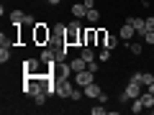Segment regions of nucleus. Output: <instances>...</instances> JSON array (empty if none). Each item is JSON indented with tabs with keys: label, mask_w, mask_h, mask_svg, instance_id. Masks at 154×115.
Listing matches in <instances>:
<instances>
[{
	"label": "nucleus",
	"mask_w": 154,
	"mask_h": 115,
	"mask_svg": "<svg viewBox=\"0 0 154 115\" xmlns=\"http://www.w3.org/2000/svg\"><path fill=\"white\" fill-rule=\"evenodd\" d=\"M23 26H26V28H33V26H36V18L26 13V21H23Z\"/></svg>",
	"instance_id": "nucleus-24"
},
{
	"label": "nucleus",
	"mask_w": 154,
	"mask_h": 115,
	"mask_svg": "<svg viewBox=\"0 0 154 115\" xmlns=\"http://www.w3.org/2000/svg\"><path fill=\"white\" fill-rule=\"evenodd\" d=\"M8 59H11V46H3V49H0V61L5 64Z\"/></svg>",
	"instance_id": "nucleus-20"
},
{
	"label": "nucleus",
	"mask_w": 154,
	"mask_h": 115,
	"mask_svg": "<svg viewBox=\"0 0 154 115\" xmlns=\"http://www.w3.org/2000/svg\"><path fill=\"white\" fill-rule=\"evenodd\" d=\"M139 100H141V105H144V110H152L154 108V95L152 92H149V90H146V92H141V95H139Z\"/></svg>",
	"instance_id": "nucleus-10"
},
{
	"label": "nucleus",
	"mask_w": 154,
	"mask_h": 115,
	"mask_svg": "<svg viewBox=\"0 0 154 115\" xmlns=\"http://www.w3.org/2000/svg\"><path fill=\"white\" fill-rule=\"evenodd\" d=\"M95 44H98V28L90 26L85 28V46H95Z\"/></svg>",
	"instance_id": "nucleus-6"
},
{
	"label": "nucleus",
	"mask_w": 154,
	"mask_h": 115,
	"mask_svg": "<svg viewBox=\"0 0 154 115\" xmlns=\"http://www.w3.org/2000/svg\"><path fill=\"white\" fill-rule=\"evenodd\" d=\"M82 95H85V90H75V92H72V97H69V100H80V97H82Z\"/></svg>",
	"instance_id": "nucleus-29"
},
{
	"label": "nucleus",
	"mask_w": 154,
	"mask_h": 115,
	"mask_svg": "<svg viewBox=\"0 0 154 115\" xmlns=\"http://www.w3.org/2000/svg\"><path fill=\"white\" fill-rule=\"evenodd\" d=\"M8 18H11V26L18 28V26H23V21H26V13H23V10H11Z\"/></svg>",
	"instance_id": "nucleus-7"
},
{
	"label": "nucleus",
	"mask_w": 154,
	"mask_h": 115,
	"mask_svg": "<svg viewBox=\"0 0 154 115\" xmlns=\"http://www.w3.org/2000/svg\"><path fill=\"white\" fill-rule=\"evenodd\" d=\"M88 69H90V72H98V69H100V61H98V59H95V61H90V64H88Z\"/></svg>",
	"instance_id": "nucleus-27"
},
{
	"label": "nucleus",
	"mask_w": 154,
	"mask_h": 115,
	"mask_svg": "<svg viewBox=\"0 0 154 115\" xmlns=\"http://www.w3.org/2000/svg\"><path fill=\"white\" fill-rule=\"evenodd\" d=\"M108 59H110V49H103L98 54V61H108Z\"/></svg>",
	"instance_id": "nucleus-25"
},
{
	"label": "nucleus",
	"mask_w": 154,
	"mask_h": 115,
	"mask_svg": "<svg viewBox=\"0 0 154 115\" xmlns=\"http://www.w3.org/2000/svg\"><path fill=\"white\" fill-rule=\"evenodd\" d=\"M93 82H95V72H90V69H82V72L75 74V84L77 87H88V84H93Z\"/></svg>",
	"instance_id": "nucleus-3"
},
{
	"label": "nucleus",
	"mask_w": 154,
	"mask_h": 115,
	"mask_svg": "<svg viewBox=\"0 0 154 115\" xmlns=\"http://www.w3.org/2000/svg\"><path fill=\"white\" fill-rule=\"evenodd\" d=\"M141 46H144V44H139V41H131V44H128V49H131V54H134V56H139V54H141Z\"/></svg>",
	"instance_id": "nucleus-18"
},
{
	"label": "nucleus",
	"mask_w": 154,
	"mask_h": 115,
	"mask_svg": "<svg viewBox=\"0 0 154 115\" xmlns=\"http://www.w3.org/2000/svg\"><path fill=\"white\" fill-rule=\"evenodd\" d=\"M118 36H121L123 41H131V38L136 36V31H134V26H131V23L126 21V26H121V33H118Z\"/></svg>",
	"instance_id": "nucleus-9"
},
{
	"label": "nucleus",
	"mask_w": 154,
	"mask_h": 115,
	"mask_svg": "<svg viewBox=\"0 0 154 115\" xmlns=\"http://www.w3.org/2000/svg\"><path fill=\"white\" fill-rule=\"evenodd\" d=\"M93 115H105V108H103V102H100L98 108H93Z\"/></svg>",
	"instance_id": "nucleus-28"
},
{
	"label": "nucleus",
	"mask_w": 154,
	"mask_h": 115,
	"mask_svg": "<svg viewBox=\"0 0 154 115\" xmlns=\"http://www.w3.org/2000/svg\"><path fill=\"white\" fill-rule=\"evenodd\" d=\"M88 10H90V8L85 5V3H80V5H72V16H75V18H85V16H88Z\"/></svg>",
	"instance_id": "nucleus-12"
},
{
	"label": "nucleus",
	"mask_w": 154,
	"mask_h": 115,
	"mask_svg": "<svg viewBox=\"0 0 154 115\" xmlns=\"http://www.w3.org/2000/svg\"><path fill=\"white\" fill-rule=\"evenodd\" d=\"M46 3H49V5H59L62 0H46Z\"/></svg>",
	"instance_id": "nucleus-33"
},
{
	"label": "nucleus",
	"mask_w": 154,
	"mask_h": 115,
	"mask_svg": "<svg viewBox=\"0 0 154 115\" xmlns=\"http://www.w3.org/2000/svg\"><path fill=\"white\" fill-rule=\"evenodd\" d=\"M80 56H82V59L88 61V64H90V61H95V59H98V56H95V51L90 49V46H82V51H80Z\"/></svg>",
	"instance_id": "nucleus-14"
},
{
	"label": "nucleus",
	"mask_w": 154,
	"mask_h": 115,
	"mask_svg": "<svg viewBox=\"0 0 154 115\" xmlns=\"http://www.w3.org/2000/svg\"><path fill=\"white\" fill-rule=\"evenodd\" d=\"M131 79H134V82H139V84H141V72H134V74H131ZM141 87H144V84H141Z\"/></svg>",
	"instance_id": "nucleus-30"
},
{
	"label": "nucleus",
	"mask_w": 154,
	"mask_h": 115,
	"mask_svg": "<svg viewBox=\"0 0 154 115\" xmlns=\"http://www.w3.org/2000/svg\"><path fill=\"white\" fill-rule=\"evenodd\" d=\"M149 92H152V95H154V82H152V84H149Z\"/></svg>",
	"instance_id": "nucleus-34"
},
{
	"label": "nucleus",
	"mask_w": 154,
	"mask_h": 115,
	"mask_svg": "<svg viewBox=\"0 0 154 115\" xmlns=\"http://www.w3.org/2000/svg\"><path fill=\"white\" fill-rule=\"evenodd\" d=\"M67 44L69 46H85V28L80 26V18H75V21L67 26Z\"/></svg>",
	"instance_id": "nucleus-1"
},
{
	"label": "nucleus",
	"mask_w": 154,
	"mask_h": 115,
	"mask_svg": "<svg viewBox=\"0 0 154 115\" xmlns=\"http://www.w3.org/2000/svg\"><path fill=\"white\" fill-rule=\"evenodd\" d=\"M105 38H108V31L98 28V46H105Z\"/></svg>",
	"instance_id": "nucleus-21"
},
{
	"label": "nucleus",
	"mask_w": 154,
	"mask_h": 115,
	"mask_svg": "<svg viewBox=\"0 0 154 115\" xmlns=\"http://www.w3.org/2000/svg\"><path fill=\"white\" fill-rule=\"evenodd\" d=\"M85 18H88L90 23H98V21H100V13L95 10V8H90V10H88V16H85Z\"/></svg>",
	"instance_id": "nucleus-17"
},
{
	"label": "nucleus",
	"mask_w": 154,
	"mask_h": 115,
	"mask_svg": "<svg viewBox=\"0 0 154 115\" xmlns=\"http://www.w3.org/2000/svg\"><path fill=\"white\" fill-rule=\"evenodd\" d=\"M146 31H154V16L146 18Z\"/></svg>",
	"instance_id": "nucleus-31"
},
{
	"label": "nucleus",
	"mask_w": 154,
	"mask_h": 115,
	"mask_svg": "<svg viewBox=\"0 0 154 115\" xmlns=\"http://www.w3.org/2000/svg\"><path fill=\"white\" fill-rule=\"evenodd\" d=\"M82 90H85V95H88V97H100V92H103V90H100L95 82L88 84V87H82Z\"/></svg>",
	"instance_id": "nucleus-13"
},
{
	"label": "nucleus",
	"mask_w": 154,
	"mask_h": 115,
	"mask_svg": "<svg viewBox=\"0 0 154 115\" xmlns=\"http://www.w3.org/2000/svg\"><path fill=\"white\" fill-rule=\"evenodd\" d=\"M118 38H121V36H113V33H108V38H105V46H103V49H110V51H113L116 46H118Z\"/></svg>",
	"instance_id": "nucleus-15"
},
{
	"label": "nucleus",
	"mask_w": 154,
	"mask_h": 115,
	"mask_svg": "<svg viewBox=\"0 0 154 115\" xmlns=\"http://www.w3.org/2000/svg\"><path fill=\"white\" fill-rule=\"evenodd\" d=\"M144 41L152 46V44H154V31H146V33H144Z\"/></svg>",
	"instance_id": "nucleus-26"
},
{
	"label": "nucleus",
	"mask_w": 154,
	"mask_h": 115,
	"mask_svg": "<svg viewBox=\"0 0 154 115\" xmlns=\"http://www.w3.org/2000/svg\"><path fill=\"white\" fill-rule=\"evenodd\" d=\"M82 3H85L88 8H95V0H82Z\"/></svg>",
	"instance_id": "nucleus-32"
},
{
	"label": "nucleus",
	"mask_w": 154,
	"mask_h": 115,
	"mask_svg": "<svg viewBox=\"0 0 154 115\" xmlns=\"http://www.w3.org/2000/svg\"><path fill=\"white\" fill-rule=\"evenodd\" d=\"M33 102H36V105H44V102H46V92H38V95H33Z\"/></svg>",
	"instance_id": "nucleus-23"
},
{
	"label": "nucleus",
	"mask_w": 154,
	"mask_h": 115,
	"mask_svg": "<svg viewBox=\"0 0 154 115\" xmlns=\"http://www.w3.org/2000/svg\"><path fill=\"white\" fill-rule=\"evenodd\" d=\"M128 23L134 26V31H136V33H141V36L146 33V18H128Z\"/></svg>",
	"instance_id": "nucleus-8"
},
{
	"label": "nucleus",
	"mask_w": 154,
	"mask_h": 115,
	"mask_svg": "<svg viewBox=\"0 0 154 115\" xmlns=\"http://www.w3.org/2000/svg\"><path fill=\"white\" fill-rule=\"evenodd\" d=\"M141 110H144L141 100H139V97H136V100H131V113H136V115H139V113H141Z\"/></svg>",
	"instance_id": "nucleus-19"
},
{
	"label": "nucleus",
	"mask_w": 154,
	"mask_h": 115,
	"mask_svg": "<svg viewBox=\"0 0 154 115\" xmlns=\"http://www.w3.org/2000/svg\"><path fill=\"white\" fill-rule=\"evenodd\" d=\"M139 95H141V84L131 79V82H128V87H126V92L121 95V102H128V100H136Z\"/></svg>",
	"instance_id": "nucleus-4"
},
{
	"label": "nucleus",
	"mask_w": 154,
	"mask_h": 115,
	"mask_svg": "<svg viewBox=\"0 0 154 115\" xmlns=\"http://www.w3.org/2000/svg\"><path fill=\"white\" fill-rule=\"evenodd\" d=\"M23 72H26V74H49V72L38 69V59H26L23 61Z\"/></svg>",
	"instance_id": "nucleus-5"
},
{
	"label": "nucleus",
	"mask_w": 154,
	"mask_h": 115,
	"mask_svg": "<svg viewBox=\"0 0 154 115\" xmlns=\"http://www.w3.org/2000/svg\"><path fill=\"white\" fill-rule=\"evenodd\" d=\"M41 61H57V56H54V49H51V46H46V49L41 51Z\"/></svg>",
	"instance_id": "nucleus-16"
},
{
	"label": "nucleus",
	"mask_w": 154,
	"mask_h": 115,
	"mask_svg": "<svg viewBox=\"0 0 154 115\" xmlns=\"http://www.w3.org/2000/svg\"><path fill=\"white\" fill-rule=\"evenodd\" d=\"M152 82H154V74H149V72H146V74H141V84H144V87H149Z\"/></svg>",
	"instance_id": "nucleus-22"
},
{
	"label": "nucleus",
	"mask_w": 154,
	"mask_h": 115,
	"mask_svg": "<svg viewBox=\"0 0 154 115\" xmlns=\"http://www.w3.org/2000/svg\"><path fill=\"white\" fill-rule=\"evenodd\" d=\"M31 38H33V44L49 46V41H51V28L46 26V23H36V26L31 28Z\"/></svg>",
	"instance_id": "nucleus-2"
},
{
	"label": "nucleus",
	"mask_w": 154,
	"mask_h": 115,
	"mask_svg": "<svg viewBox=\"0 0 154 115\" xmlns=\"http://www.w3.org/2000/svg\"><path fill=\"white\" fill-rule=\"evenodd\" d=\"M69 66H72V72H75V74H77V72L88 69V61H85L82 56H77V59H72V61H69Z\"/></svg>",
	"instance_id": "nucleus-11"
}]
</instances>
